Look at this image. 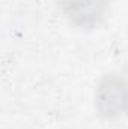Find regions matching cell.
Wrapping results in <instances>:
<instances>
[{"label": "cell", "mask_w": 128, "mask_h": 129, "mask_svg": "<svg viewBox=\"0 0 128 129\" xmlns=\"http://www.w3.org/2000/svg\"><path fill=\"white\" fill-rule=\"evenodd\" d=\"M60 9L71 24L92 29L105 18L109 0H60Z\"/></svg>", "instance_id": "7a4b0ae2"}, {"label": "cell", "mask_w": 128, "mask_h": 129, "mask_svg": "<svg viewBox=\"0 0 128 129\" xmlns=\"http://www.w3.org/2000/svg\"><path fill=\"white\" fill-rule=\"evenodd\" d=\"M95 107L105 119L128 116V80L116 75L102 78L95 93Z\"/></svg>", "instance_id": "6da1fadb"}]
</instances>
